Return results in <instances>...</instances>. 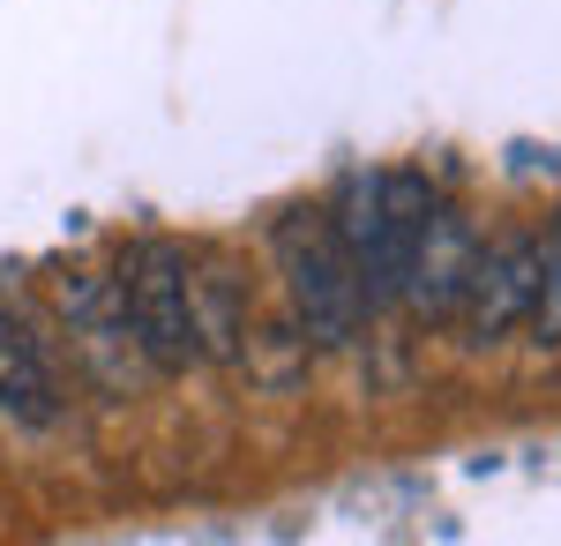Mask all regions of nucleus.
<instances>
[{
    "label": "nucleus",
    "instance_id": "1",
    "mask_svg": "<svg viewBox=\"0 0 561 546\" xmlns=\"http://www.w3.org/2000/svg\"><path fill=\"white\" fill-rule=\"evenodd\" d=\"M434 203H442V195H434L420 172H345V180H337L330 225H337L352 270H359V285H367V307H389V299H397L404 262L420 248Z\"/></svg>",
    "mask_w": 561,
    "mask_h": 546
},
{
    "label": "nucleus",
    "instance_id": "2",
    "mask_svg": "<svg viewBox=\"0 0 561 546\" xmlns=\"http://www.w3.org/2000/svg\"><path fill=\"white\" fill-rule=\"evenodd\" d=\"M270 254H277V277H285V299L300 315L307 344H322V352L352 344L375 307H367V285H359L330 211H285L270 225Z\"/></svg>",
    "mask_w": 561,
    "mask_h": 546
},
{
    "label": "nucleus",
    "instance_id": "3",
    "mask_svg": "<svg viewBox=\"0 0 561 546\" xmlns=\"http://www.w3.org/2000/svg\"><path fill=\"white\" fill-rule=\"evenodd\" d=\"M121 315H128V337L142 352V367L158 375H187L203 360V337H195V254L180 240H135L121 254Z\"/></svg>",
    "mask_w": 561,
    "mask_h": 546
},
{
    "label": "nucleus",
    "instance_id": "4",
    "mask_svg": "<svg viewBox=\"0 0 561 546\" xmlns=\"http://www.w3.org/2000/svg\"><path fill=\"white\" fill-rule=\"evenodd\" d=\"M531 277H539V240H524V232H502L494 248H479V254H472V277H465V293H457V315H449V330L465 337L472 352L502 344V337L524 322V307H531Z\"/></svg>",
    "mask_w": 561,
    "mask_h": 546
},
{
    "label": "nucleus",
    "instance_id": "5",
    "mask_svg": "<svg viewBox=\"0 0 561 546\" xmlns=\"http://www.w3.org/2000/svg\"><path fill=\"white\" fill-rule=\"evenodd\" d=\"M472 225L449 211V203H434L427 232H420V248H412V262H404V285H397V299L420 315V322H449L457 315V293H465V277H472Z\"/></svg>",
    "mask_w": 561,
    "mask_h": 546
},
{
    "label": "nucleus",
    "instance_id": "6",
    "mask_svg": "<svg viewBox=\"0 0 561 546\" xmlns=\"http://www.w3.org/2000/svg\"><path fill=\"white\" fill-rule=\"evenodd\" d=\"M0 405L23 412V420H53V412H60V405H53V367H45L38 337L23 330L8 307H0Z\"/></svg>",
    "mask_w": 561,
    "mask_h": 546
},
{
    "label": "nucleus",
    "instance_id": "7",
    "mask_svg": "<svg viewBox=\"0 0 561 546\" xmlns=\"http://www.w3.org/2000/svg\"><path fill=\"white\" fill-rule=\"evenodd\" d=\"M524 322H531V344H561V211L547 225V240H539V277H531Z\"/></svg>",
    "mask_w": 561,
    "mask_h": 546
}]
</instances>
